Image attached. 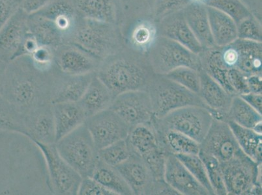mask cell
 I'll return each instance as SVG.
<instances>
[{
  "instance_id": "1",
  "label": "cell",
  "mask_w": 262,
  "mask_h": 195,
  "mask_svg": "<svg viewBox=\"0 0 262 195\" xmlns=\"http://www.w3.org/2000/svg\"><path fill=\"white\" fill-rule=\"evenodd\" d=\"M54 78L40 73L6 69L0 83V94L23 115L51 104Z\"/></svg>"
},
{
  "instance_id": "2",
  "label": "cell",
  "mask_w": 262,
  "mask_h": 195,
  "mask_svg": "<svg viewBox=\"0 0 262 195\" xmlns=\"http://www.w3.org/2000/svg\"><path fill=\"white\" fill-rule=\"evenodd\" d=\"M95 72L114 96L133 90H146L155 73L135 59L111 56Z\"/></svg>"
},
{
  "instance_id": "3",
  "label": "cell",
  "mask_w": 262,
  "mask_h": 195,
  "mask_svg": "<svg viewBox=\"0 0 262 195\" xmlns=\"http://www.w3.org/2000/svg\"><path fill=\"white\" fill-rule=\"evenodd\" d=\"M55 145L61 158L82 178L92 177L99 161V150L85 124L62 137Z\"/></svg>"
},
{
  "instance_id": "4",
  "label": "cell",
  "mask_w": 262,
  "mask_h": 195,
  "mask_svg": "<svg viewBox=\"0 0 262 195\" xmlns=\"http://www.w3.org/2000/svg\"><path fill=\"white\" fill-rule=\"evenodd\" d=\"M146 91L151 99L155 117L161 118L171 111L188 106L208 108L199 94L190 91L163 75L154 76Z\"/></svg>"
},
{
  "instance_id": "5",
  "label": "cell",
  "mask_w": 262,
  "mask_h": 195,
  "mask_svg": "<svg viewBox=\"0 0 262 195\" xmlns=\"http://www.w3.org/2000/svg\"><path fill=\"white\" fill-rule=\"evenodd\" d=\"M220 165L227 194H261V164L256 163L242 149Z\"/></svg>"
},
{
  "instance_id": "6",
  "label": "cell",
  "mask_w": 262,
  "mask_h": 195,
  "mask_svg": "<svg viewBox=\"0 0 262 195\" xmlns=\"http://www.w3.org/2000/svg\"><path fill=\"white\" fill-rule=\"evenodd\" d=\"M213 120L208 109L188 106L171 111L161 118L154 116L152 123L157 131L174 130L201 144Z\"/></svg>"
},
{
  "instance_id": "7",
  "label": "cell",
  "mask_w": 262,
  "mask_h": 195,
  "mask_svg": "<svg viewBox=\"0 0 262 195\" xmlns=\"http://www.w3.org/2000/svg\"><path fill=\"white\" fill-rule=\"evenodd\" d=\"M149 61L156 75H166L174 69L189 67L202 69L201 57L174 40L163 36L157 38L149 51Z\"/></svg>"
},
{
  "instance_id": "8",
  "label": "cell",
  "mask_w": 262,
  "mask_h": 195,
  "mask_svg": "<svg viewBox=\"0 0 262 195\" xmlns=\"http://www.w3.org/2000/svg\"><path fill=\"white\" fill-rule=\"evenodd\" d=\"M33 142L43 157L51 192L58 194H78L82 178L61 158L55 143Z\"/></svg>"
},
{
  "instance_id": "9",
  "label": "cell",
  "mask_w": 262,
  "mask_h": 195,
  "mask_svg": "<svg viewBox=\"0 0 262 195\" xmlns=\"http://www.w3.org/2000/svg\"><path fill=\"white\" fill-rule=\"evenodd\" d=\"M112 23L84 18L76 27L74 42L101 59L115 54L117 42Z\"/></svg>"
},
{
  "instance_id": "10",
  "label": "cell",
  "mask_w": 262,
  "mask_h": 195,
  "mask_svg": "<svg viewBox=\"0 0 262 195\" xmlns=\"http://www.w3.org/2000/svg\"><path fill=\"white\" fill-rule=\"evenodd\" d=\"M110 108L130 128L151 123L154 117L151 99L146 90H133L119 94Z\"/></svg>"
},
{
  "instance_id": "11",
  "label": "cell",
  "mask_w": 262,
  "mask_h": 195,
  "mask_svg": "<svg viewBox=\"0 0 262 195\" xmlns=\"http://www.w3.org/2000/svg\"><path fill=\"white\" fill-rule=\"evenodd\" d=\"M84 124L98 150L126 139L130 130L127 124L111 108L89 116Z\"/></svg>"
},
{
  "instance_id": "12",
  "label": "cell",
  "mask_w": 262,
  "mask_h": 195,
  "mask_svg": "<svg viewBox=\"0 0 262 195\" xmlns=\"http://www.w3.org/2000/svg\"><path fill=\"white\" fill-rule=\"evenodd\" d=\"M240 149L228 123L213 118L201 151L215 157L221 163L233 158Z\"/></svg>"
},
{
  "instance_id": "13",
  "label": "cell",
  "mask_w": 262,
  "mask_h": 195,
  "mask_svg": "<svg viewBox=\"0 0 262 195\" xmlns=\"http://www.w3.org/2000/svg\"><path fill=\"white\" fill-rule=\"evenodd\" d=\"M28 15L19 8L0 30V61L15 59L28 33Z\"/></svg>"
},
{
  "instance_id": "14",
  "label": "cell",
  "mask_w": 262,
  "mask_h": 195,
  "mask_svg": "<svg viewBox=\"0 0 262 195\" xmlns=\"http://www.w3.org/2000/svg\"><path fill=\"white\" fill-rule=\"evenodd\" d=\"M201 89L199 95L213 118L228 122V113L233 95L228 93L204 70H199Z\"/></svg>"
},
{
  "instance_id": "15",
  "label": "cell",
  "mask_w": 262,
  "mask_h": 195,
  "mask_svg": "<svg viewBox=\"0 0 262 195\" xmlns=\"http://www.w3.org/2000/svg\"><path fill=\"white\" fill-rule=\"evenodd\" d=\"M115 168L129 186L133 194H151L156 180L141 157L131 153L127 160Z\"/></svg>"
},
{
  "instance_id": "16",
  "label": "cell",
  "mask_w": 262,
  "mask_h": 195,
  "mask_svg": "<svg viewBox=\"0 0 262 195\" xmlns=\"http://www.w3.org/2000/svg\"><path fill=\"white\" fill-rule=\"evenodd\" d=\"M56 59L61 72L69 75L95 73L101 61L97 56L77 46L60 47Z\"/></svg>"
},
{
  "instance_id": "17",
  "label": "cell",
  "mask_w": 262,
  "mask_h": 195,
  "mask_svg": "<svg viewBox=\"0 0 262 195\" xmlns=\"http://www.w3.org/2000/svg\"><path fill=\"white\" fill-rule=\"evenodd\" d=\"M28 136L44 144L56 142V128L52 104L35 108L23 115Z\"/></svg>"
},
{
  "instance_id": "18",
  "label": "cell",
  "mask_w": 262,
  "mask_h": 195,
  "mask_svg": "<svg viewBox=\"0 0 262 195\" xmlns=\"http://www.w3.org/2000/svg\"><path fill=\"white\" fill-rule=\"evenodd\" d=\"M164 180L182 195H209L174 154L166 157Z\"/></svg>"
},
{
  "instance_id": "19",
  "label": "cell",
  "mask_w": 262,
  "mask_h": 195,
  "mask_svg": "<svg viewBox=\"0 0 262 195\" xmlns=\"http://www.w3.org/2000/svg\"><path fill=\"white\" fill-rule=\"evenodd\" d=\"M162 36L174 40L193 53L200 55L204 51L185 20L182 9L163 17L160 25Z\"/></svg>"
},
{
  "instance_id": "20",
  "label": "cell",
  "mask_w": 262,
  "mask_h": 195,
  "mask_svg": "<svg viewBox=\"0 0 262 195\" xmlns=\"http://www.w3.org/2000/svg\"><path fill=\"white\" fill-rule=\"evenodd\" d=\"M62 74L60 77H54L52 104L79 102L95 73L82 75Z\"/></svg>"
},
{
  "instance_id": "21",
  "label": "cell",
  "mask_w": 262,
  "mask_h": 195,
  "mask_svg": "<svg viewBox=\"0 0 262 195\" xmlns=\"http://www.w3.org/2000/svg\"><path fill=\"white\" fill-rule=\"evenodd\" d=\"M56 142L84 125L88 116L79 102H66L52 104Z\"/></svg>"
},
{
  "instance_id": "22",
  "label": "cell",
  "mask_w": 262,
  "mask_h": 195,
  "mask_svg": "<svg viewBox=\"0 0 262 195\" xmlns=\"http://www.w3.org/2000/svg\"><path fill=\"white\" fill-rule=\"evenodd\" d=\"M230 45L235 53V68L247 76L261 75V42L237 38Z\"/></svg>"
},
{
  "instance_id": "23",
  "label": "cell",
  "mask_w": 262,
  "mask_h": 195,
  "mask_svg": "<svg viewBox=\"0 0 262 195\" xmlns=\"http://www.w3.org/2000/svg\"><path fill=\"white\" fill-rule=\"evenodd\" d=\"M190 30L204 49L215 47L209 26L206 6L199 2H192L182 9Z\"/></svg>"
},
{
  "instance_id": "24",
  "label": "cell",
  "mask_w": 262,
  "mask_h": 195,
  "mask_svg": "<svg viewBox=\"0 0 262 195\" xmlns=\"http://www.w3.org/2000/svg\"><path fill=\"white\" fill-rule=\"evenodd\" d=\"M27 25L28 32L39 46L54 49L58 48L63 43L65 33L49 19L33 13L28 15Z\"/></svg>"
},
{
  "instance_id": "25",
  "label": "cell",
  "mask_w": 262,
  "mask_h": 195,
  "mask_svg": "<svg viewBox=\"0 0 262 195\" xmlns=\"http://www.w3.org/2000/svg\"><path fill=\"white\" fill-rule=\"evenodd\" d=\"M114 99L111 90L95 74L84 96L78 102L89 117L111 108Z\"/></svg>"
},
{
  "instance_id": "26",
  "label": "cell",
  "mask_w": 262,
  "mask_h": 195,
  "mask_svg": "<svg viewBox=\"0 0 262 195\" xmlns=\"http://www.w3.org/2000/svg\"><path fill=\"white\" fill-rule=\"evenodd\" d=\"M212 37L216 46H227L237 39V26L230 16L206 6Z\"/></svg>"
},
{
  "instance_id": "27",
  "label": "cell",
  "mask_w": 262,
  "mask_h": 195,
  "mask_svg": "<svg viewBox=\"0 0 262 195\" xmlns=\"http://www.w3.org/2000/svg\"><path fill=\"white\" fill-rule=\"evenodd\" d=\"M126 139L131 153L140 157L161 147L152 122L130 128Z\"/></svg>"
},
{
  "instance_id": "28",
  "label": "cell",
  "mask_w": 262,
  "mask_h": 195,
  "mask_svg": "<svg viewBox=\"0 0 262 195\" xmlns=\"http://www.w3.org/2000/svg\"><path fill=\"white\" fill-rule=\"evenodd\" d=\"M156 131L159 144L166 153L199 155L201 144L192 138L174 130Z\"/></svg>"
},
{
  "instance_id": "29",
  "label": "cell",
  "mask_w": 262,
  "mask_h": 195,
  "mask_svg": "<svg viewBox=\"0 0 262 195\" xmlns=\"http://www.w3.org/2000/svg\"><path fill=\"white\" fill-rule=\"evenodd\" d=\"M73 5L84 18L109 23L115 22V0H74Z\"/></svg>"
},
{
  "instance_id": "30",
  "label": "cell",
  "mask_w": 262,
  "mask_h": 195,
  "mask_svg": "<svg viewBox=\"0 0 262 195\" xmlns=\"http://www.w3.org/2000/svg\"><path fill=\"white\" fill-rule=\"evenodd\" d=\"M76 11L74 5L67 0H52L35 14L52 21L59 30L66 33L75 21Z\"/></svg>"
},
{
  "instance_id": "31",
  "label": "cell",
  "mask_w": 262,
  "mask_h": 195,
  "mask_svg": "<svg viewBox=\"0 0 262 195\" xmlns=\"http://www.w3.org/2000/svg\"><path fill=\"white\" fill-rule=\"evenodd\" d=\"M228 124L240 149L256 163L261 164L262 134L254 130L241 127L233 121H228Z\"/></svg>"
},
{
  "instance_id": "32",
  "label": "cell",
  "mask_w": 262,
  "mask_h": 195,
  "mask_svg": "<svg viewBox=\"0 0 262 195\" xmlns=\"http://www.w3.org/2000/svg\"><path fill=\"white\" fill-rule=\"evenodd\" d=\"M91 177L115 195L133 194L130 188L116 168L102 162L100 159Z\"/></svg>"
},
{
  "instance_id": "33",
  "label": "cell",
  "mask_w": 262,
  "mask_h": 195,
  "mask_svg": "<svg viewBox=\"0 0 262 195\" xmlns=\"http://www.w3.org/2000/svg\"><path fill=\"white\" fill-rule=\"evenodd\" d=\"M262 114L259 113L240 96L233 97L228 113V121H233L241 127L254 130L262 124ZM227 122V123H228Z\"/></svg>"
},
{
  "instance_id": "34",
  "label": "cell",
  "mask_w": 262,
  "mask_h": 195,
  "mask_svg": "<svg viewBox=\"0 0 262 195\" xmlns=\"http://www.w3.org/2000/svg\"><path fill=\"white\" fill-rule=\"evenodd\" d=\"M0 132L18 133L28 137L23 114L1 94Z\"/></svg>"
},
{
  "instance_id": "35",
  "label": "cell",
  "mask_w": 262,
  "mask_h": 195,
  "mask_svg": "<svg viewBox=\"0 0 262 195\" xmlns=\"http://www.w3.org/2000/svg\"><path fill=\"white\" fill-rule=\"evenodd\" d=\"M230 16L237 25L252 16L251 11L241 0H195Z\"/></svg>"
},
{
  "instance_id": "36",
  "label": "cell",
  "mask_w": 262,
  "mask_h": 195,
  "mask_svg": "<svg viewBox=\"0 0 262 195\" xmlns=\"http://www.w3.org/2000/svg\"><path fill=\"white\" fill-rule=\"evenodd\" d=\"M176 157L187 168L191 175L208 191L209 195L215 194L209 182L206 166L199 155L176 154Z\"/></svg>"
},
{
  "instance_id": "37",
  "label": "cell",
  "mask_w": 262,
  "mask_h": 195,
  "mask_svg": "<svg viewBox=\"0 0 262 195\" xmlns=\"http://www.w3.org/2000/svg\"><path fill=\"white\" fill-rule=\"evenodd\" d=\"M131 155L127 139H124L99 150L100 160L113 167L120 165Z\"/></svg>"
},
{
  "instance_id": "38",
  "label": "cell",
  "mask_w": 262,
  "mask_h": 195,
  "mask_svg": "<svg viewBox=\"0 0 262 195\" xmlns=\"http://www.w3.org/2000/svg\"><path fill=\"white\" fill-rule=\"evenodd\" d=\"M199 156L206 166L209 182L215 194H227L220 163L218 159L211 154L202 151H200Z\"/></svg>"
},
{
  "instance_id": "39",
  "label": "cell",
  "mask_w": 262,
  "mask_h": 195,
  "mask_svg": "<svg viewBox=\"0 0 262 195\" xmlns=\"http://www.w3.org/2000/svg\"><path fill=\"white\" fill-rule=\"evenodd\" d=\"M164 76L190 91L199 94L201 89L199 71L189 67H180Z\"/></svg>"
},
{
  "instance_id": "40",
  "label": "cell",
  "mask_w": 262,
  "mask_h": 195,
  "mask_svg": "<svg viewBox=\"0 0 262 195\" xmlns=\"http://www.w3.org/2000/svg\"><path fill=\"white\" fill-rule=\"evenodd\" d=\"M168 154L163 148L159 147L141 157L148 166L149 170L151 171L156 180H165L164 172H165L166 160Z\"/></svg>"
},
{
  "instance_id": "41",
  "label": "cell",
  "mask_w": 262,
  "mask_h": 195,
  "mask_svg": "<svg viewBox=\"0 0 262 195\" xmlns=\"http://www.w3.org/2000/svg\"><path fill=\"white\" fill-rule=\"evenodd\" d=\"M237 26L238 39L261 42V28L253 16L245 18Z\"/></svg>"
},
{
  "instance_id": "42",
  "label": "cell",
  "mask_w": 262,
  "mask_h": 195,
  "mask_svg": "<svg viewBox=\"0 0 262 195\" xmlns=\"http://www.w3.org/2000/svg\"><path fill=\"white\" fill-rule=\"evenodd\" d=\"M248 76L237 68H231L228 70L227 80L230 88L231 93L235 95L249 93V87L247 85Z\"/></svg>"
},
{
  "instance_id": "43",
  "label": "cell",
  "mask_w": 262,
  "mask_h": 195,
  "mask_svg": "<svg viewBox=\"0 0 262 195\" xmlns=\"http://www.w3.org/2000/svg\"><path fill=\"white\" fill-rule=\"evenodd\" d=\"M78 194L80 195H115L92 177L83 178Z\"/></svg>"
},
{
  "instance_id": "44",
  "label": "cell",
  "mask_w": 262,
  "mask_h": 195,
  "mask_svg": "<svg viewBox=\"0 0 262 195\" xmlns=\"http://www.w3.org/2000/svg\"><path fill=\"white\" fill-rule=\"evenodd\" d=\"M52 50L51 47L39 46L31 55L33 63L37 68L44 70L51 63L54 58Z\"/></svg>"
},
{
  "instance_id": "45",
  "label": "cell",
  "mask_w": 262,
  "mask_h": 195,
  "mask_svg": "<svg viewBox=\"0 0 262 195\" xmlns=\"http://www.w3.org/2000/svg\"><path fill=\"white\" fill-rule=\"evenodd\" d=\"M190 2H192L191 0H159L157 15L164 17L169 14L184 8Z\"/></svg>"
},
{
  "instance_id": "46",
  "label": "cell",
  "mask_w": 262,
  "mask_h": 195,
  "mask_svg": "<svg viewBox=\"0 0 262 195\" xmlns=\"http://www.w3.org/2000/svg\"><path fill=\"white\" fill-rule=\"evenodd\" d=\"M21 0H0V30L20 7Z\"/></svg>"
},
{
  "instance_id": "47",
  "label": "cell",
  "mask_w": 262,
  "mask_h": 195,
  "mask_svg": "<svg viewBox=\"0 0 262 195\" xmlns=\"http://www.w3.org/2000/svg\"><path fill=\"white\" fill-rule=\"evenodd\" d=\"M52 1V0H21L20 8L30 15L37 13Z\"/></svg>"
},
{
  "instance_id": "48",
  "label": "cell",
  "mask_w": 262,
  "mask_h": 195,
  "mask_svg": "<svg viewBox=\"0 0 262 195\" xmlns=\"http://www.w3.org/2000/svg\"><path fill=\"white\" fill-rule=\"evenodd\" d=\"M240 96L248 104L253 108L259 113L262 114V94L258 93H249L240 95Z\"/></svg>"
},
{
  "instance_id": "49",
  "label": "cell",
  "mask_w": 262,
  "mask_h": 195,
  "mask_svg": "<svg viewBox=\"0 0 262 195\" xmlns=\"http://www.w3.org/2000/svg\"><path fill=\"white\" fill-rule=\"evenodd\" d=\"M247 85L250 92L262 94L261 75H251L248 76Z\"/></svg>"
},
{
  "instance_id": "50",
  "label": "cell",
  "mask_w": 262,
  "mask_h": 195,
  "mask_svg": "<svg viewBox=\"0 0 262 195\" xmlns=\"http://www.w3.org/2000/svg\"><path fill=\"white\" fill-rule=\"evenodd\" d=\"M4 64H5V63L0 61V83H1L2 78H3L5 70H6V68L4 69L2 68V65H3Z\"/></svg>"
}]
</instances>
